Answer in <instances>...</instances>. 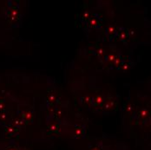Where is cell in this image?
Wrapping results in <instances>:
<instances>
[{
  "mask_svg": "<svg viewBox=\"0 0 151 150\" xmlns=\"http://www.w3.org/2000/svg\"><path fill=\"white\" fill-rule=\"evenodd\" d=\"M105 101V98L103 95H96L95 97H93V105L102 108V106Z\"/></svg>",
  "mask_w": 151,
  "mask_h": 150,
  "instance_id": "52a82bcc",
  "label": "cell"
},
{
  "mask_svg": "<svg viewBox=\"0 0 151 150\" xmlns=\"http://www.w3.org/2000/svg\"><path fill=\"white\" fill-rule=\"evenodd\" d=\"M118 108V104L117 102L115 101V99L113 97L109 96L104 103V104L102 106V108L105 111V112H109V113H112V112H116Z\"/></svg>",
  "mask_w": 151,
  "mask_h": 150,
  "instance_id": "6da1fadb",
  "label": "cell"
},
{
  "mask_svg": "<svg viewBox=\"0 0 151 150\" xmlns=\"http://www.w3.org/2000/svg\"><path fill=\"white\" fill-rule=\"evenodd\" d=\"M21 119L25 122V124L29 123L30 121H32L33 120V113L30 110H26L24 112H23Z\"/></svg>",
  "mask_w": 151,
  "mask_h": 150,
  "instance_id": "ba28073f",
  "label": "cell"
},
{
  "mask_svg": "<svg viewBox=\"0 0 151 150\" xmlns=\"http://www.w3.org/2000/svg\"><path fill=\"white\" fill-rule=\"evenodd\" d=\"M116 56H117V54H116L114 52H110L109 54H106L105 56H104V58H105L106 62H108L109 64L113 65V62H114V61L116 59Z\"/></svg>",
  "mask_w": 151,
  "mask_h": 150,
  "instance_id": "4fadbf2b",
  "label": "cell"
},
{
  "mask_svg": "<svg viewBox=\"0 0 151 150\" xmlns=\"http://www.w3.org/2000/svg\"><path fill=\"white\" fill-rule=\"evenodd\" d=\"M129 68H130V64H129V62H123V64L120 67L122 71H127L128 70H129ZM120 69H119V70H120Z\"/></svg>",
  "mask_w": 151,
  "mask_h": 150,
  "instance_id": "ac0fdd59",
  "label": "cell"
},
{
  "mask_svg": "<svg viewBox=\"0 0 151 150\" xmlns=\"http://www.w3.org/2000/svg\"><path fill=\"white\" fill-rule=\"evenodd\" d=\"M90 150H103V149H102V147L99 146V145H95V146H93L91 149H90Z\"/></svg>",
  "mask_w": 151,
  "mask_h": 150,
  "instance_id": "d6986e66",
  "label": "cell"
},
{
  "mask_svg": "<svg viewBox=\"0 0 151 150\" xmlns=\"http://www.w3.org/2000/svg\"><path fill=\"white\" fill-rule=\"evenodd\" d=\"M62 115H63V110L62 109H58V110H57L56 111V116H62Z\"/></svg>",
  "mask_w": 151,
  "mask_h": 150,
  "instance_id": "ffe728a7",
  "label": "cell"
},
{
  "mask_svg": "<svg viewBox=\"0 0 151 150\" xmlns=\"http://www.w3.org/2000/svg\"><path fill=\"white\" fill-rule=\"evenodd\" d=\"M47 101L50 103H54L57 101V95L55 93H50L47 95Z\"/></svg>",
  "mask_w": 151,
  "mask_h": 150,
  "instance_id": "9a60e30c",
  "label": "cell"
},
{
  "mask_svg": "<svg viewBox=\"0 0 151 150\" xmlns=\"http://www.w3.org/2000/svg\"><path fill=\"white\" fill-rule=\"evenodd\" d=\"M82 102H83V104L85 107L91 108V106H93V96L90 94H87L83 97Z\"/></svg>",
  "mask_w": 151,
  "mask_h": 150,
  "instance_id": "30bf717a",
  "label": "cell"
},
{
  "mask_svg": "<svg viewBox=\"0 0 151 150\" xmlns=\"http://www.w3.org/2000/svg\"><path fill=\"white\" fill-rule=\"evenodd\" d=\"M19 16H20V12H19L18 8L17 6H15V5L11 6L10 9H9V11H8V18H9V21L12 24H15V23H17V21L18 20Z\"/></svg>",
  "mask_w": 151,
  "mask_h": 150,
  "instance_id": "7a4b0ae2",
  "label": "cell"
},
{
  "mask_svg": "<svg viewBox=\"0 0 151 150\" xmlns=\"http://www.w3.org/2000/svg\"><path fill=\"white\" fill-rule=\"evenodd\" d=\"M95 53L98 57H104L106 55V50L104 47H97L95 50Z\"/></svg>",
  "mask_w": 151,
  "mask_h": 150,
  "instance_id": "5bb4252c",
  "label": "cell"
},
{
  "mask_svg": "<svg viewBox=\"0 0 151 150\" xmlns=\"http://www.w3.org/2000/svg\"><path fill=\"white\" fill-rule=\"evenodd\" d=\"M133 110H134V104L132 103H128L126 104V111L129 114H131Z\"/></svg>",
  "mask_w": 151,
  "mask_h": 150,
  "instance_id": "e0dca14e",
  "label": "cell"
},
{
  "mask_svg": "<svg viewBox=\"0 0 151 150\" xmlns=\"http://www.w3.org/2000/svg\"><path fill=\"white\" fill-rule=\"evenodd\" d=\"M98 15L97 14H92L91 18L88 20V24L91 26V28L94 29H98L101 26V22L99 21V18L97 17Z\"/></svg>",
  "mask_w": 151,
  "mask_h": 150,
  "instance_id": "277c9868",
  "label": "cell"
},
{
  "mask_svg": "<svg viewBox=\"0 0 151 150\" xmlns=\"http://www.w3.org/2000/svg\"><path fill=\"white\" fill-rule=\"evenodd\" d=\"M106 36L109 38L112 39L116 36H117V28L115 25H108L106 28Z\"/></svg>",
  "mask_w": 151,
  "mask_h": 150,
  "instance_id": "5b68a950",
  "label": "cell"
},
{
  "mask_svg": "<svg viewBox=\"0 0 151 150\" xmlns=\"http://www.w3.org/2000/svg\"><path fill=\"white\" fill-rule=\"evenodd\" d=\"M150 111L147 108H142L141 110H139L137 112V117L139 121H145L148 119V117H150Z\"/></svg>",
  "mask_w": 151,
  "mask_h": 150,
  "instance_id": "8992f818",
  "label": "cell"
},
{
  "mask_svg": "<svg viewBox=\"0 0 151 150\" xmlns=\"http://www.w3.org/2000/svg\"><path fill=\"white\" fill-rule=\"evenodd\" d=\"M85 134V127L83 125H77L72 132V137L74 139L82 138Z\"/></svg>",
  "mask_w": 151,
  "mask_h": 150,
  "instance_id": "3957f363",
  "label": "cell"
},
{
  "mask_svg": "<svg viewBox=\"0 0 151 150\" xmlns=\"http://www.w3.org/2000/svg\"><path fill=\"white\" fill-rule=\"evenodd\" d=\"M91 12L90 11H85L83 13V15H82V19L83 20H85V21H88L90 18H91Z\"/></svg>",
  "mask_w": 151,
  "mask_h": 150,
  "instance_id": "2e32d148",
  "label": "cell"
},
{
  "mask_svg": "<svg viewBox=\"0 0 151 150\" xmlns=\"http://www.w3.org/2000/svg\"><path fill=\"white\" fill-rule=\"evenodd\" d=\"M60 129V126L57 122H51L48 126V130L51 133H58Z\"/></svg>",
  "mask_w": 151,
  "mask_h": 150,
  "instance_id": "7c38bea8",
  "label": "cell"
},
{
  "mask_svg": "<svg viewBox=\"0 0 151 150\" xmlns=\"http://www.w3.org/2000/svg\"><path fill=\"white\" fill-rule=\"evenodd\" d=\"M128 31H129V30H127L125 28H121L120 30H117V36L120 38V40H122V42H124L128 38H129V32Z\"/></svg>",
  "mask_w": 151,
  "mask_h": 150,
  "instance_id": "9c48e42d",
  "label": "cell"
},
{
  "mask_svg": "<svg viewBox=\"0 0 151 150\" xmlns=\"http://www.w3.org/2000/svg\"><path fill=\"white\" fill-rule=\"evenodd\" d=\"M123 62H125L124 58H123L122 56H120V55H117L116 57V59L114 61V62H113V65H114V67H115L116 69L119 70L120 67L123 64Z\"/></svg>",
  "mask_w": 151,
  "mask_h": 150,
  "instance_id": "8fae6325",
  "label": "cell"
}]
</instances>
